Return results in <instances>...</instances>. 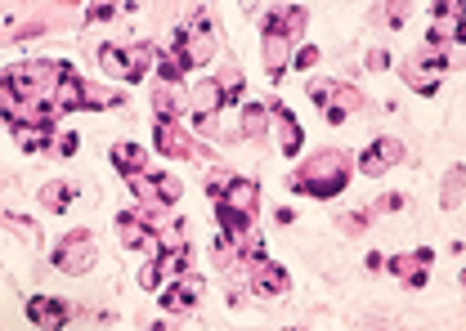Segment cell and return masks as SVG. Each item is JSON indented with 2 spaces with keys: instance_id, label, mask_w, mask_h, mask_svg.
Wrapping results in <instances>:
<instances>
[{
  "instance_id": "74e56055",
  "label": "cell",
  "mask_w": 466,
  "mask_h": 331,
  "mask_svg": "<svg viewBox=\"0 0 466 331\" xmlns=\"http://www.w3.org/2000/svg\"><path fill=\"white\" fill-rule=\"evenodd\" d=\"M5 224H9V228H18V233H23L27 242H36V237H41V228H36V224L23 220V216H14V211H5Z\"/></svg>"
},
{
  "instance_id": "d590c367",
  "label": "cell",
  "mask_w": 466,
  "mask_h": 331,
  "mask_svg": "<svg viewBox=\"0 0 466 331\" xmlns=\"http://www.w3.org/2000/svg\"><path fill=\"white\" fill-rule=\"evenodd\" d=\"M41 32H50V23H46V18H32V23L9 27V36H14V41H27V36H41Z\"/></svg>"
},
{
  "instance_id": "484cf974",
  "label": "cell",
  "mask_w": 466,
  "mask_h": 331,
  "mask_svg": "<svg viewBox=\"0 0 466 331\" xmlns=\"http://www.w3.org/2000/svg\"><path fill=\"white\" fill-rule=\"evenodd\" d=\"M238 130H242V139H269V104H247Z\"/></svg>"
},
{
  "instance_id": "4dcf8cb0",
  "label": "cell",
  "mask_w": 466,
  "mask_h": 331,
  "mask_svg": "<svg viewBox=\"0 0 466 331\" xmlns=\"http://www.w3.org/2000/svg\"><path fill=\"white\" fill-rule=\"evenodd\" d=\"M216 85H220V95H225V104H238V95H242V85H247V76H242V67H220V76H216Z\"/></svg>"
},
{
  "instance_id": "ab89813d",
  "label": "cell",
  "mask_w": 466,
  "mask_h": 331,
  "mask_svg": "<svg viewBox=\"0 0 466 331\" xmlns=\"http://www.w3.org/2000/svg\"><path fill=\"white\" fill-rule=\"evenodd\" d=\"M363 63H368V72H386V67H390V55H386V50H368Z\"/></svg>"
},
{
  "instance_id": "4fadbf2b",
  "label": "cell",
  "mask_w": 466,
  "mask_h": 331,
  "mask_svg": "<svg viewBox=\"0 0 466 331\" xmlns=\"http://www.w3.org/2000/svg\"><path fill=\"white\" fill-rule=\"evenodd\" d=\"M309 99H314L323 112L337 108V112H346V116H354V112L368 108L363 90H359V85H350V81H341V76H337V81H309Z\"/></svg>"
},
{
  "instance_id": "cb8c5ba5",
  "label": "cell",
  "mask_w": 466,
  "mask_h": 331,
  "mask_svg": "<svg viewBox=\"0 0 466 331\" xmlns=\"http://www.w3.org/2000/svg\"><path fill=\"white\" fill-rule=\"evenodd\" d=\"M462 202H466V166H449L444 188H440V206L444 211H462Z\"/></svg>"
},
{
  "instance_id": "2e32d148",
  "label": "cell",
  "mask_w": 466,
  "mask_h": 331,
  "mask_svg": "<svg viewBox=\"0 0 466 331\" xmlns=\"http://www.w3.org/2000/svg\"><path fill=\"white\" fill-rule=\"evenodd\" d=\"M404 162V144L395 139V135H381V139H372L359 157H354V170H363V175H386L390 166Z\"/></svg>"
},
{
  "instance_id": "277c9868",
  "label": "cell",
  "mask_w": 466,
  "mask_h": 331,
  "mask_svg": "<svg viewBox=\"0 0 466 331\" xmlns=\"http://www.w3.org/2000/svg\"><path fill=\"white\" fill-rule=\"evenodd\" d=\"M171 50L188 63V72L216 58V23H211V14H207V9L188 14V18L175 27V45Z\"/></svg>"
},
{
  "instance_id": "44dd1931",
  "label": "cell",
  "mask_w": 466,
  "mask_h": 331,
  "mask_svg": "<svg viewBox=\"0 0 466 331\" xmlns=\"http://www.w3.org/2000/svg\"><path fill=\"white\" fill-rule=\"evenodd\" d=\"M58 112H90V81H81L76 72L55 90Z\"/></svg>"
},
{
  "instance_id": "603a6c76",
  "label": "cell",
  "mask_w": 466,
  "mask_h": 331,
  "mask_svg": "<svg viewBox=\"0 0 466 331\" xmlns=\"http://www.w3.org/2000/svg\"><path fill=\"white\" fill-rule=\"evenodd\" d=\"M216 224H220L225 237H247L256 228V216L242 211V206H229V202H216Z\"/></svg>"
},
{
  "instance_id": "52a82bcc",
  "label": "cell",
  "mask_w": 466,
  "mask_h": 331,
  "mask_svg": "<svg viewBox=\"0 0 466 331\" xmlns=\"http://www.w3.org/2000/svg\"><path fill=\"white\" fill-rule=\"evenodd\" d=\"M58 116L63 112H58L55 99H5V121L18 139L32 135V130H55Z\"/></svg>"
},
{
  "instance_id": "e0dca14e",
  "label": "cell",
  "mask_w": 466,
  "mask_h": 331,
  "mask_svg": "<svg viewBox=\"0 0 466 331\" xmlns=\"http://www.w3.org/2000/svg\"><path fill=\"white\" fill-rule=\"evenodd\" d=\"M431 260H435V251H431V246L400 251V256H390V260H386V274L395 277V282H404V286H426V269H431Z\"/></svg>"
},
{
  "instance_id": "f1b7e54d",
  "label": "cell",
  "mask_w": 466,
  "mask_h": 331,
  "mask_svg": "<svg viewBox=\"0 0 466 331\" xmlns=\"http://www.w3.org/2000/svg\"><path fill=\"white\" fill-rule=\"evenodd\" d=\"M408 18H412V5H404V0H395V5H372V23H381V27H404Z\"/></svg>"
},
{
  "instance_id": "ffe728a7",
  "label": "cell",
  "mask_w": 466,
  "mask_h": 331,
  "mask_svg": "<svg viewBox=\"0 0 466 331\" xmlns=\"http://www.w3.org/2000/svg\"><path fill=\"white\" fill-rule=\"evenodd\" d=\"M153 112H157V121H179V116L188 112V90H184V85H162V81H157V90H153Z\"/></svg>"
},
{
  "instance_id": "b9f144b4",
  "label": "cell",
  "mask_w": 466,
  "mask_h": 331,
  "mask_svg": "<svg viewBox=\"0 0 466 331\" xmlns=\"http://www.w3.org/2000/svg\"><path fill=\"white\" fill-rule=\"evenodd\" d=\"M274 220H279V224H291V220H296V211H291V206H279V211H274Z\"/></svg>"
},
{
  "instance_id": "d6986e66",
  "label": "cell",
  "mask_w": 466,
  "mask_h": 331,
  "mask_svg": "<svg viewBox=\"0 0 466 331\" xmlns=\"http://www.w3.org/2000/svg\"><path fill=\"white\" fill-rule=\"evenodd\" d=\"M269 116L279 121V148H283V157H296V153H300V139H305V135H300V121L288 112L283 99H269Z\"/></svg>"
},
{
  "instance_id": "7402d4cb",
  "label": "cell",
  "mask_w": 466,
  "mask_h": 331,
  "mask_svg": "<svg viewBox=\"0 0 466 331\" xmlns=\"http://www.w3.org/2000/svg\"><path fill=\"white\" fill-rule=\"evenodd\" d=\"M260 55H265V72H269V81H279V76L291 67V45L283 41V36H265V32H260Z\"/></svg>"
},
{
  "instance_id": "4316f807",
  "label": "cell",
  "mask_w": 466,
  "mask_h": 331,
  "mask_svg": "<svg viewBox=\"0 0 466 331\" xmlns=\"http://www.w3.org/2000/svg\"><path fill=\"white\" fill-rule=\"evenodd\" d=\"M72 202H76V184H67V179H55V184H46V188H41V206H46V211H55V216H63Z\"/></svg>"
},
{
  "instance_id": "f546056e",
  "label": "cell",
  "mask_w": 466,
  "mask_h": 331,
  "mask_svg": "<svg viewBox=\"0 0 466 331\" xmlns=\"http://www.w3.org/2000/svg\"><path fill=\"white\" fill-rule=\"evenodd\" d=\"M377 220H381V216H377V211H372V202H368L363 211H350V216H341V233H346V237H359L363 228H372Z\"/></svg>"
},
{
  "instance_id": "e575fe53",
  "label": "cell",
  "mask_w": 466,
  "mask_h": 331,
  "mask_svg": "<svg viewBox=\"0 0 466 331\" xmlns=\"http://www.w3.org/2000/svg\"><path fill=\"white\" fill-rule=\"evenodd\" d=\"M130 9H135V5H90L86 18H90V23H108V18H121V14H130Z\"/></svg>"
},
{
  "instance_id": "ba28073f",
  "label": "cell",
  "mask_w": 466,
  "mask_h": 331,
  "mask_svg": "<svg viewBox=\"0 0 466 331\" xmlns=\"http://www.w3.org/2000/svg\"><path fill=\"white\" fill-rule=\"evenodd\" d=\"M207 197L211 202H229V206H242V211H260V184L247 179V175H233V170H211L207 175Z\"/></svg>"
},
{
  "instance_id": "30bf717a",
  "label": "cell",
  "mask_w": 466,
  "mask_h": 331,
  "mask_svg": "<svg viewBox=\"0 0 466 331\" xmlns=\"http://www.w3.org/2000/svg\"><path fill=\"white\" fill-rule=\"evenodd\" d=\"M126 188L135 193L139 206H171L184 197V184L167 175V170H139V175H126Z\"/></svg>"
},
{
  "instance_id": "1f68e13d",
  "label": "cell",
  "mask_w": 466,
  "mask_h": 331,
  "mask_svg": "<svg viewBox=\"0 0 466 331\" xmlns=\"http://www.w3.org/2000/svg\"><path fill=\"white\" fill-rule=\"evenodd\" d=\"M18 144H23V153H32V157H41V153H55V148H58L55 130H32V135H23Z\"/></svg>"
},
{
  "instance_id": "6da1fadb",
  "label": "cell",
  "mask_w": 466,
  "mask_h": 331,
  "mask_svg": "<svg viewBox=\"0 0 466 331\" xmlns=\"http://www.w3.org/2000/svg\"><path fill=\"white\" fill-rule=\"evenodd\" d=\"M350 175H354V157L328 148V153H314L300 170H291L288 188L291 193H305V197H323V202H328V197H341V193H346Z\"/></svg>"
},
{
  "instance_id": "9c48e42d",
  "label": "cell",
  "mask_w": 466,
  "mask_h": 331,
  "mask_svg": "<svg viewBox=\"0 0 466 331\" xmlns=\"http://www.w3.org/2000/svg\"><path fill=\"white\" fill-rule=\"evenodd\" d=\"M153 144H157V153H162V157H175V162H207V166H216V153H211L207 144H198L188 130H179V121H157Z\"/></svg>"
},
{
  "instance_id": "60d3db41",
  "label": "cell",
  "mask_w": 466,
  "mask_h": 331,
  "mask_svg": "<svg viewBox=\"0 0 466 331\" xmlns=\"http://www.w3.org/2000/svg\"><path fill=\"white\" fill-rule=\"evenodd\" d=\"M76 144H81V139H76L72 130H63V135H58V157H72V153H76Z\"/></svg>"
},
{
  "instance_id": "ac0fdd59",
  "label": "cell",
  "mask_w": 466,
  "mask_h": 331,
  "mask_svg": "<svg viewBox=\"0 0 466 331\" xmlns=\"http://www.w3.org/2000/svg\"><path fill=\"white\" fill-rule=\"evenodd\" d=\"M202 291H207V282L198 274H179L175 282L162 286V309H167V314H193L198 300H202Z\"/></svg>"
},
{
  "instance_id": "d4e9b609",
  "label": "cell",
  "mask_w": 466,
  "mask_h": 331,
  "mask_svg": "<svg viewBox=\"0 0 466 331\" xmlns=\"http://www.w3.org/2000/svg\"><path fill=\"white\" fill-rule=\"evenodd\" d=\"M113 166L121 170V179H126V175H139V170H148V153H144L139 144H130V139H126V144H113Z\"/></svg>"
},
{
  "instance_id": "8fae6325",
  "label": "cell",
  "mask_w": 466,
  "mask_h": 331,
  "mask_svg": "<svg viewBox=\"0 0 466 331\" xmlns=\"http://www.w3.org/2000/svg\"><path fill=\"white\" fill-rule=\"evenodd\" d=\"M179 274H188V242H162V251L139 269V286L144 291H162V282H175Z\"/></svg>"
},
{
  "instance_id": "8992f818",
  "label": "cell",
  "mask_w": 466,
  "mask_h": 331,
  "mask_svg": "<svg viewBox=\"0 0 466 331\" xmlns=\"http://www.w3.org/2000/svg\"><path fill=\"white\" fill-rule=\"evenodd\" d=\"M55 269L67 277H81L95 269V260H99V246H95V233L90 228H72V233H63L55 242Z\"/></svg>"
},
{
  "instance_id": "d6a6232c",
  "label": "cell",
  "mask_w": 466,
  "mask_h": 331,
  "mask_svg": "<svg viewBox=\"0 0 466 331\" xmlns=\"http://www.w3.org/2000/svg\"><path fill=\"white\" fill-rule=\"evenodd\" d=\"M99 108H126V95L121 90H104V85H90V112Z\"/></svg>"
},
{
  "instance_id": "9a60e30c",
  "label": "cell",
  "mask_w": 466,
  "mask_h": 331,
  "mask_svg": "<svg viewBox=\"0 0 466 331\" xmlns=\"http://www.w3.org/2000/svg\"><path fill=\"white\" fill-rule=\"evenodd\" d=\"M305 27H309V9H305V5H279V9H269L265 23H260L265 36H283L288 45L305 36Z\"/></svg>"
},
{
  "instance_id": "83f0119b",
  "label": "cell",
  "mask_w": 466,
  "mask_h": 331,
  "mask_svg": "<svg viewBox=\"0 0 466 331\" xmlns=\"http://www.w3.org/2000/svg\"><path fill=\"white\" fill-rule=\"evenodd\" d=\"M157 76H162V85H184V76H188V63L175 55V50H157Z\"/></svg>"
},
{
  "instance_id": "8d00e7d4",
  "label": "cell",
  "mask_w": 466,
  "mask_h": 331,
  "mask_svg": "<svg viewBox=\"0 0 466 331\" xmlns=\"http://www.w3.org/2000/svg\"><path fill=\"white\" fill-rule=\"evenodd\" d=\"M404 193H386V197H377V202H372V211H377V216H395V211H404Z\"/></svg>"
},
{
  "instance_id": "7c38bea8",
  "label": "cell",
  "mask_w": 466,
  "mask_h": 331,
  "mask_svg": "<svg viewBox=\"0 0 466 331\" xmlns=\"http://www.w3.org/2000/svg\"><path fill=\"white\" fill-rule=\"evenodd\" d=\"M27 323L32 327H72V323H95V314L58 300V296H32L27 300Z\"/></svg>"
},
{
  "instance_id": "836d02e7",
  "label": "cell",
  "mask_w": 466,
  "mask_h": 331,
  "mask_svg": "<svg viewBox=\"0 0 466 331\" xmlns=\"http://www.w3.org/2000/svg\"><path fill=\"white\" fill-rule=\"evenodd\" d=\"M404 81L417 95H435V90H440V76H426V72H417L412 63H404Z\"/></svg>"
},
{
  "instance_id": "5bb4252c",
  "label": "cell",
  "mask_w": 466,
  "mask_h": 331,
  "mask_svg": "<svg viewBox=\"0 0 466 331\" xmlns=\"http://www.w3.org/2000/svg\"><path fill=\"white\" fill-rule=\"evenodd\" d=\"M247 286H251L256 300H283V296L291 291V274L265 256V260H256V265L247 269Z\"/></svg>"
},
{
  "instance_id": "3957f363",
  "label": "cell",
  "mask_w": 466,
  "mask_h": 331,
  "mask_svg": "<svg viewBox=\"0 0 466 331\" xmlns=\"http://www.w3.org/2000/svg\"><path fill=\"white\" fill-rule=\"evenodd\" d=\"M162 211L167 206H135V211H121L116 216V233H121V246L126 251H144V256H157L162 251Z\"/></svg>"
},
{
  "instance_id": "f35d334b",
  "label": "cell",
  "mask_w": 466,
  "mask_h": 331,
  "mask_svg": "<svg viewBox=\"0 0 466 331\" xmlns=\"http://www.w3.org/2000/svg\"><path fill=\"white\" fill-rule=\"evenodd\" d=\"M314 63H319V45H300V50H291V67L305 72V67H314Z\"/></svg>"
},
{
  "instance_id": "5b68a950",
  "label": "cell",
  "mask_w": 466,
  "mask_h": 331,
  "mask_svg": "<svg viewBox=\"0 0 466 331\" xmlns=\"http://www.w3.org/2000/svg\"><path fill=\"white\" fill-rule=\"evenodd\" d=\"M153 63H157V45H148V41H139V45H99V67L116 81H126V85H135Z\"/></svg>"
},
{
  "instance_id": "7a4b0ae2",
  "label": "cell",
  "mask_w": 466,
  "mask_h": 331,
  "mask_svg": "<svg viewBox=\"0 0 466 331\" xmlns=\"http://www.w3.org/2000/svg\"><path fill=\"white\" fill-rule=\"evenodd\" d=\"M72 76L63 58H27L5 72V99H55V90Z\"/></svg>"
}]
</instances>
